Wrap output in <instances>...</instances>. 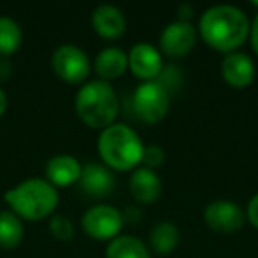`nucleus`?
Instances as JSON below:
<instances>
[{"instance_id":"f257e3e1","label":"nucleus","mask_w":258,"mask_h":258,"mask_svg":"<svg viewBox=\"0 0 258 258\" xmlns=\"http://www.w3.org/2000/svg\"><path fill=\"white\" fill-rule=\"evenodd\" d=\"M200 34L211 48L232 53L249 36V20L235 6H214L202 15Z\"/></svg>"},{"instance_id":"f03ea898","label":"nucleus","mask_w":258,"mask_h":258,"mask_svg":"<svg viewBox=\"0 0 258 258\" xmlns=\"http://www.w3.org/2000/svg\"><path fill=\"white\" fill-rule=\"evenodd\" d=\"M6 204L20 219L39 221L53 214L58 205L57 187L46 179H27L4 195Z\"/></svg>"},{"instance_id":"7ed1b4c3","label":"nucleus","mask_w":258,"mask_h":258,"mask_svg":"<svg viewBox=\"0 0 258 258\" xmlns=\"http://www.w3.org/2000/svg\"><path fill=\"white\" fill-rule=\"evenodd\" d=\"M97 151L103 158L104 166L127 172L142 163L144 144L129 125L111 124L101 131Z\"/></svg>"},{"instance_id":"20e7f679","label":"nucleus","mask_w":258,"mask_h":258,"mask_svg":"<svg viewBox=\"0 0 258 258\" xmlns=\"http://www.w3.org/2000/svg\"><path fill=\"white\" fill-rule=\"evenodd\" d=\"M75 108L83 124L89 127L106 129L117 118L118 97L108 82L92 80L78 90Z\"/></svg>"},{"instance_id":"39448f33","label":"nucleus","mask_w":258,"mask_h":258,"mask_svg":"<svg viewBox=\"0 0 258 258\" xmlns=\"http://www.w3.org/2000/svg\"><path fill=\"white\" fill-rule=\"evenodd\" d=\"M168 89L158 80L144 82L133 94V110L145 124H158L168 113Z\"/></svg>"},{"instance_id":"423d86ee","label":"nucleus","mask_w":258,"mask_h":258,"mask_svg":"<svg viewBox=\"0 0 258 258\" xmlns=\"http://www.w3.org/2000/svg\"><path fill=\"white\" fill-rule=\"evenodd\" d=\"M82 226L89 237L96 240H111L118 237L124 226V218L118 209L108 204H99L90 207L83 214Z\"/></svg>"},{"instance_id":"0eeeda50","label":"nucleus","mask_w":258,"mask_h":258,"mask_svg":"<svg viewBox=\"0 0 258 258\" xmlns=\"http://www.w3.org/2000/svg\"><path fill=\"white\" fill-rule=\"evenodd\" d=\"M51 68L64 82L82 83L90 73V60L82 48L75 44H62L51 55Z\"/></svg>"},{"instance_id":"6e6552de","label":"nucleus","mask_w":258,"mask_h":258,"mask_svg":"<svg viewBox=\"0 0 258 258\" xmlns=\"http://www.w3.org/2000/svg\"><path fill=\"white\" fill-rule=\"evenodd\" d=\"M197 44V30L189 22H173L159 36V48L170 58H182Z\"/></svg>"},{"instance_id":"1a4fd4ad","label":"nucleus","mask_w":258,"mask_h":258,"mask_svg":"<svg viewBox=\"0 0 258 258\" xmlns=\"http://www.w3.org/2000/svg\"><path fill=\"white\" fill-rule=\"evenodd\" d=\"M204 219L207 226L214 232L233 233L240 230L246 221V214L237 204L228 200H216L209 204L204 211Z\"/></svg>"},{"instance_id":"9d476101","label":"nucleus","mask_w":258,"mask_h":258,"mask_svg":"<svg viewBox=\"0 0 258 258\" xmlns=\"http://www.w3.org/2000/svg\"><path fill=\"white\" fill-rule=\"evenodd\" d=\"M127 68L133 75L145 82H152L161 75L163 60L156 46L149 43H138L131 48L127 55Z\"/></svg>"},{"instance_id":"9b49d317","label":"nucleus","mask_w":258,"mask_h":258,"mask_svg":"<svg viewBox=\"0 0 258 258\" xmlns=\"http://www.w3.org/2000/svg\"><path fill=\"white\" fill-rule=\"evenodd\" d=\"M221 73L225 82L233 89H244L254 80V62L242 51H232L223 58Z\"/></svg>"},{"instance_id":"f8f14e48","label":"nucleus","mask_w":258,"mask_h":258,"mask_svg":"<svg viewBox=\"0 0 258 258\" xmlns=\"http://www.w3.org/2000/svg\"><path fill=\"white\" fill-rule=\"evenodd\" d=\"M80 186L83 193L92 198H104L113 191L115 179L110 168L97 163L82 166V175H80Z\"/></svg>"},{"instance_id":"ddd939ff","label":"nucleus","mask_w":258,"mask_h":258,"mask_svg":"<svg viewBox=\"0 0 258 258\" xmlns=\"http://www.w3.org/2000/svg\"><path fill=\"white\" fill-rule=\"evenodd\" d=\"M44 172H46V180L53 187H68L80 180L82 165L73 156L58 154L48 159Z\"/></svg>"},{"instance_id":"4468645a","label":"nucleus","mask_w":258,"mask_h":258,"mask_svg":"<svg viewBox=\"0 0 258 258\" xmlns=\"http://www.w3.org/2000/svg\"><path fill=\"white\" fill-rule=\"evenodd\" d=\"M129 191L140 204H154L163 191V182L159 175L151 168H137L129 179Z\"/></svg>"},{"instance_id":"2eb2a0df","label":"nucleus","mask_w":258,"mask_h":258,"mask_svg":"<svg viewBox=\"0 0 258 258\" xmlns=\"http://www.w3.org/2000/svg\"><path fill=\"white\" fill-rule=\"evenodd\" d=\"M92 27L104 39H117L125 32V18L118 8L103 4L92 13Z\"/></svg>"},{"instance_id":"dca6fc26","label":"nucleus","mask_w":258,"mask_h":258,"mask_svg":"<svg viewBox=\"0 0 258 258\" xmlns=\"http://www.w3.org/2000/svg\"><path fill=\"white\" fill-rule=\"evenodd\" d=\"M94 69L104 82L106 80H115L124 75V71L127 69V55L120 48L108 46L97 53Z\"/></svg>"},{"instance_id":"f3484780","label":"nucleus","mask_w":258,"mask_h":258,"mask_svg":"<svg viewBox=\"0 0 258 258\" xmlns=\"http://www.w3.org/2000/svg\"><path fill=\"white\" fill-rule=\"evenodd\" d=\"M180 240V233L175 223L161 221L156 223L154 228L151 230V246L156 254L166 256L177 247Z\"/></svg>"},{"instance_id":"a211bd4d","label":"nucleus","mask_w":258,"mask_h":258,"mask_svg":"<svg viewBox=\"0 0 258 258\" xmlns=\"http://www.w3.org/2000/svg\"><path fill=\"white\" fill-rule=\"evenodd\" d=\"M106 258H151V253L138 237L118 235L108 244Z\"/></svg>"},{"instance_id":"6ab92c4d","label":"nucleus","mask_w":258,"mask_h":258,"mask_svg":"<svg viewBox=\"0 0 258 258\" xmlns=\"http://www.w3.org/2000/svg\"><path fill=\"white\" fill-rule=\"evenodd\" d=\"M25 228L18 216L13 211L0 212V247L15 249L22 244Z\"/></svg>"},{"instance_id":"aec40b11","label":"nucleus","mask_w":258,"mask_h":258,"mask_svg":"<svg viewBox=\"0 0 258 258\" xmlns=\"http://www.w3.org/2000/svg\"><path fill=\"white\" fill-rule=\"evenodd\" d=\"M23 34L13 18L0 16V57H9L22 46Z\"/></svg>"},{"instance_id":"412c9836","label":"nucleus","mask_w":258,"mask_h":258,"mask_svg":"<svg viewBox=\"0 0 258 258\" xmlns=\"http://www.w3.org/2000/svg\"><path fill=\"white\" fill-rule=\"evenodd\" d=\"M50 232L55 239L68 242V240H71L75 237V226H73L71 219H68L66 216L55 214L50 219Z\"/></svg>"},{"instance_id":"4be33fe9","label":"nucleus","mask_w":258,"mask_h":258,"mask_svg":"<svg viewBox=\"0 0 258 258\" xmlns=\"http://www.w3.org/2000/svg\"><path fill=\"white\" fill-rule=\"evenodd\" d=\"M142 163L145 165V168H158L165 163V151L159 145H149L144 147V156H142Z\"/></svg>"},{"instance_id":"5701e85b","label":"nucleus","mask_w":258,"mask_h":258,"mask_svg":"<svg viewBox=\"0 0 258 258\" xmlns=\"http://www.w3.org/2000/svg\"><path fill=\"white\" fill-rule=\"evenodd\" d=\"M246 216H247V219H249L251 225H253L254 228H258V193L254 195V197L249 200V204H247Z\"/></svg>"},{"instance_id":"b1692460","label":"nucleus","mask_w":258,"mask_h":258,"mask_svg":"<svg viewBox=\"0 0 258 258\" xmlns=\"http://www.w3.org/2000/svg\"><path fill=\"white\" fill-rule=\"evenodd\" d=\"M122 218H124V223H138L140 221V211L137 207H127L125 212H122Z\"/></svg>"},{"instance_id":"393cba45","label":"nucleus","mask_w":258,"mask_h":258,"mask_svg":"<svg viewBox=\"0 0 258 258\" xmlns=\"http://www.w3.org/2000/svg\"><path fill=\"white\" fill-rule=\"evenodd\" d=\"M249 34H251V44H253V50L258 53V15L254 16L253 25L249 27Z\"/></svg>"},{"instance_id":"a878e982","label":"nucleus","mask_w":258,"mask_h":258,"mask_svg":"<svg viewBox=\"0 0 258 258\" xmlns=\"http://www.w3.org/2000/svg\"><path fill=\"white\" fill-rule=\"evenodd\" d=\"M11 64L6 57H0V80H8L11 76Z\"/></svg>"},{"instance_id":"bb28decb","label":"nucleus","mask_w":258,"mask_h":258,"mask_svg":"<svg viewBox=\"0 0 258 258\" xmlns=\"http://www.w3.org/2000/svg\"><path fill=\"white\" fill-rule=\"evenodd\" d=\"M193 16V8L189 4H182L179 6V22H187V20Z\"/></svg>"},{"instance_id":"cd10ccee","label":"nucleus","mask_w":258,"mask_h":258,"mask_svg":"<svg viewBox=\"0 0 258 258\" xmlns=\"http://www.w3.org/2000/svg\"><path fill=\"white\" fill-rule=\"evenodd\" d=\"M6 110H8V96H6L4 90L0 89V117L6 113Z\"/></svg>"}]
</instances>
